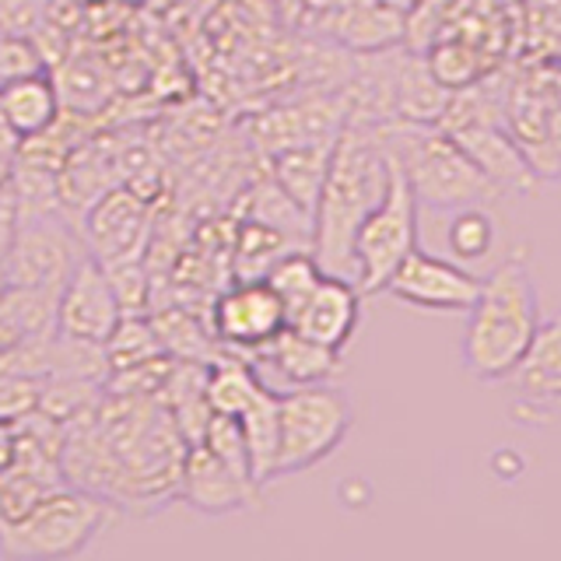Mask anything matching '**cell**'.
Segmentation results:
<instances>
[{
    "mask_svg": "<svg viewBox=\"0 0 561 561\" xmlns=\"http://www.w3.org/2000/svg\"><path fill=\"white\" fill-rule=\"evenodd\" d=\"M390 183V154L373 123H344L312 210L309 250L327 274L355 280V232Z\"/></svg>",
    "mask_w": 561,
    "mask_h": 561,
    "instance_id": "1",
    "label": "cell"
},
{
    "mask_svg": "<svg viewBox=\"0 0 561 561\" xmlns=\"http://www.w3.org/2000/svg\"><path fill=\"white\" fill-rule=\"evenodd\" d=\"M463 316V373L478 382H502L519 365L540 327V295L530 263L523 256L502 260L488 277H481L478 302Z\"/></svg>",
    "mask_w": 561,
    "mask_h": 561,
    "instance_id": "2",
    "label": "cell"
},
{
    "mask_svg": "<svg viewBox=\"0 0 561 561\" xmlns=\"http://www.w3.org/2000/svg\"><path fill=\"white\" fill-rule=\"evenodd\" d=\"M379 140L386 154L408 175L417 207L456 210L470 204L491 207L505 193L478 169V162L438 127V123H379Z\"/></svg>",
    "mask_w": 561,
    "mask_h": 561,
    "instance_id": "3",
    "label": "cell"
},
{
    "mask_svg": "<svg viewBox=\"0 0 561 561\" xmlns=\"http://www.w3.org/2000/svg\"><path fill=\"white\" fill-rule=\"evenodd\" d=\"M116 523V502L75 484L53 488L18 519L0 523V558L57 561L88 551Z\"/></svg>",
    "mask_w": 561,
    "mask_h": 561,
    "instance_id": "4",
    "label": "cell"
},
{
    "mask_svg": "<svg viewBox=\"0 0 561 561\" xmlns=\"http://www.w3.org/2000/svg\"><path fill=\"white\" fill-rule=\"evenodd\" d=\"M438 127L478 162V169L502 193H523L537 186V172L526 162L513 130H508L505 102L495 95L488 78L453 92Z\"/></svg>",
    "mask_w": 561,
    "mask_h": 561,
    "instance_id": "5",
    "label": "cell"
},
{
    "mask_svg": "<svg viewBox=\"0 0 561 561\" xmlns=\"http://www.w3.org/2000/svg\"><path fill=\"white\" fill-rule=\"evenodd\" d=\"M355 425V408L333 382L291 386L277 393V481L320 467L344 446Z\"/></svg>",
    "mask_w": 561,
    "mask_h": 561,
    "instance_id": "6",
    "label": "cell"
},
{
    "mask_svg": "<svg viewBox=\"0 0 561 561\" xmlns=\"http://www.w3.org/2000/svg\"><path fill=\"white\" fill-rule=\"evenodd\" d=\"M421 207L408 183V175L390 158V183H386L382 201L368 210L355 232V285L362 295H379L390 274L400 267L417 236H421Z\"/></svg>",
    "mask_w": 561,
    "mask_h": 561,
    "instance_id": "7",
    "label": "cell"
},
{
    "mask_svg": "<svg viewBox=\"0 0 561 561\" xmlns=\"http://www.w3.org/2000/svg\"><path fill=\"white\" fill-rule=\"evenodd\" d=\"M84 256V239L70 225L64 207L22 210L11 250L0 260V277L11 288H39L60 295L64 280Z\"/></svg>",
    "mask_w": 561,
    "mask_h": 561,
    "instance_id": "8",
    "label": "cell"
},
{
    "mask_svg": "<svg viewBox=\"0 0 561 561\" xmlns=\"http://www.w3.org/2000/svg\"><path fill=\"white\" fill-rule=\"evenodd\" d=\"M288 327V312L263 277H239L228 285L210 309V333L232 355L253 358Z\"/></svg>",
    "mask_w": 561,
    "mask_h": 561,
    "instance_id": "9",
    "label": "cell"
},
{
    "mask_svg": "<svg viewBox=\"0 0 561 561\" xmlns=\"http://www.w3.org/2000/svg\"><path fill=\"white\" fill-rule=\"evenodd\" d=\"M508 408L523 425H548L561 417V309L543 320L519 365L502 379Z\"/></svg>",
    "mask_w": 561,
    "mask_h": 561,
    "instance_id": "10",
    "label": "cell"
},
{
    "mask_svg": "<svg viewBox=\"0 0 561 561\" xmlns=\"http://www.w3.org/2000/svg\"><path fill=\"white\" fill-rule=\"evenodd\" d=\"M382 291L421 312H467L478 302L481 277L470 274L463 263L414 245L390 274Z\"/></svg>",
    "mask_w": 561,
    "mask_h": 561,
    "instance_id": "11",
    "label": "cell"
},
{
    "mask_svg": "<svg viewBox=\"0 0 561 561\" xmlns=\"http://www.w3.org/2000/svg\"><path fill=\"white\" fill-rule=\"evenodd\" d=\"M123 320V309L116 302V291L110 285V274L95 260L84 256L70 277L64 280V288L57 295V330L67 333L75 341L102 344L113 337V330Z\"/></svg>",
    "mask_w": 561,
    "mask_h": 561,
    "instance_id": "12",
    "label": "cell"
},
{
    "mask_svg": "<svg viewBox=\"0 0 561 561\" xmlns=\"http://www.w3.org/2000/svg\"><path fill=\"white\" fill-rule=\"evenodd\" d=\"M175 499H183L201 516H232L256 505L260 488L236 473L225 460H218L204 443H190L180 481H175Z\"/></svg>",
    "mask_w": 561,
    "mask_h": 561,
    "instance_id": "13",
    "label": "cell"
},
{
    "mask_svg": "<svg viewBox=\"0 0 561 561\" xmlns=\"http://www.w3.org/2000/svg\"><path fill=\"white\" fill-rule=\"evenodd\" d=\"M145 232H148V204L134 190H105L84 210L81 239L88 256H95L99 263L140 253Z\"/></svg>",
    "mask_w": 561,
    "mask_h": 561,
    "instance_id": "14",
    "label": "cell"
},
{
    "mask_svg": "<svg viewBox=\"0 0 561 561\" xmlns=\"http://www.w3.org/2000/svg\"><path fill=\"white\" fill-rule=\"evenodd\" d=\"M362 298L365 295L358 291L355 280H347L341 274H323L316 280V288L306 295V302L291 312L288 327L333 351H344L358 333Z\"/></svg>",
    "mask_w": 561,
    "mask_h": 561,
    "instance_id": "15",
    "label": "cell"
},
{
    "mask_svg": "<svg viewBox=\"0 0 561 561\" xmlns=\"http://www.w3.org/2000/svg\"><path fill=\"white\" fill-rule=\"evenodd\" d=\"M341 355L320 341L306 337L295 327H285L271 344H263L250 362L271 365V373L288 386H316V382H333L341 376Z\"/></svg>",
    "mask_w": 561,
    "mask_h": 561,
    "instance_id": "16",
    "label": "cell"
},
{
    "mask_svg": "<svg viewBox=\"0 0 561 561\" xmlns=\"http://www.w3.org/2000/svg\"><path fill=\"white\" fill-rule=\"evenodd\" d=\"M60 88L46 75V67L0 84V113H4V123L18 145L46 134L60 119Z\"/></svg>",
    "mask_w": 561,
    "mask_h": 561,
    "instance_id": "17",
    "label": "cell"
},
{
    "mask_svg": "<svg viewBox=\"0 0 561 561\" xmlns=\"http://www.w3.org/2000/svg\"><path fill=\"white\" fill-rule=\"evenodd\" d=\"M453 92L435 81L425 57L417 49H397V78H393V113L408 123H438L446 113Z\"/></svg>",
    "mask_w": 561,
    "mask_h": 561,
    "instance_id": "18",
    "label": "cell"
},
{
    "mask_svg": "<svg viewBox=\"0 0 561 561\" xmlns=\"http://www.w3.org/2000/svg\"><path fill=\"white\" fill-rule=\"evenodd\" d=\"M239 428H242V443L245 456H250V470H253V484L263 491L271 481H277V390L263 386L256 400L239 414Z\"/></svg>",
    "mask_w": 561,
    "mask_h": 561,
    "instance_id": "19",
    "label": "cell"
},
{
    "mask_svg": "<svg viewBox=\"0 0 561 561\" xmlns=\"http://www.w3.org/2000/svg\"><path fill=\"white\" fill-rule=\"evenodd\" d=\"M330 151L333 145H295V148L271 154V165H274L271 180L285 190L298 207L309 210V215L316 210V201H320Z\"/></svg>",
    "mask_w": 561,
    "mask_h": 561,
    "instance_id": "20",
    "label": "cell"
},
{
    "mask_svg": "<svg viewBox=\"0 0 561 561\" xmlns=\"http://www.w3.org/2000/svg\"><path fill=\"white\" fill-rule=\"evenodd\" d=\"M260 373L250 358L242 355H228L207 365V379H204V393H207V408L210 414H232L239 417L250 403L256 400V393L263 390Z\"/></svg>",
    "mask_w": 561,
    "mask_h": 561,
    "instance_id": "21",
    "label": "cell"
},
{
    "mask_svg": "<svg viewBox=\"0 0 561 561\" xmlns=\"http://www.w3.org/2000/svg\"><path fill=\"white\" fill-rule=\"evenodd\" d=\"M449 225H446V253L456 263H481L491 256L499 242V228L491 210L484 204H470V207H456L446 210Z\"/></svg>",
    "mask_w": 561,
    "mask_h": 561,
    "instance_id": "22",
    "label": "cell"
},
{
    "mask_svg": "<svg viewBox=\"0 0 561 561\" xmlns=\"http://www.w3.org/2000/svg\"><path fill=\"white\" fill-rule=\"evenodd\" d=\"M151 327L158 333V341H162L165 355H175L180 362H193V365L218 362V347L221 344L215 341V333L204 330L190 312H183V309H165V312L154 316Z\"/></svg>",
    "mask_w": 561,
    "mask_h": 561,
    "instance_id": "23",
    "label": "cell"
},
{
    "mask_svg": "<svg viewBox=\"0 0 561 561\" xmlns=\"http://www.w3.org/2000/svg\"><path fill=\"white\" fill-rule=\"evenodd\" d=\"M298 245L302 242H295L291 236L280 232V228H274L267 221H256V218H245L239 228V239H236V271H239V277H263L280 256L288 250H298Z\"/></svg>",
    "mask_w": 561,
    "mask_h": 561,
    "instance_id": "24",
    "label": "cell"
},
{
    "mask_svg": "<svg viewBox=\"0 0 561 561\" xmlns=\"http://www.w3.org/2000/svg\"><path fill=\"white\" fill-rule=\"evenodd\" d=\"M327 271L320 267V260L312 256V250H306V245H298V250H288L285 256H280L274 267L263 274V280L274 288V295L280 298V306H285L288 320L291 312L306 302V295L316 288V280H320Z\"/></svg>",
    "mask_w": 561,
    "mask_h": 561,
    "instance_id": "25",
    "label": "cell"
},
{
    "mask_svg": "<svg viewBox=\"0 0 561 561\" xmlns=\"http://www.w3.org/2000/svg\"><path fill=\"white\" fill-rule=\"evenodd\" d=\"M154 358H165V347L158 341V333L151 320L140 316H123L119 327L113 330V337L105 341V362H110V373H123V368L145 365Z\"/></svg>",
    "mask_w": 561,
    "mask_h": 561,
    "instance_id": "26",
    "label": "cell"
},
{
    "mask_svg": "<svg viewBox=\"0 0 561 561\" xmlns=\"http://www.w3.org/2000/svg\"><path fill=\"white\" fill-rule=\"evenodd\" d=\"M105 274H110V285L116 291V302L123 309V316H140L148 306V274H145V263H140L137 253L130 256H119L102 263Z\"/></svg>",
    "mask_w": 561,
    "mask_h": 561,
    "instance_id": "27",
    "label": "cell"
},
{
    "mask_svg": "<svg viewBox=\"0 0 561 561\" xmlns=\"http://www.w3.org/2000/svg\"><path fill=\"white\" fill-rule=\"evenodd\" d=\"M46 60L35 39L28 35H14V32H0V84L14 81L22 75H32V70H43Z\"/></svg>",
    "mask_w": 561,
    "mask_h": 561,
    "instance_id": "28",
    "label": "cell"
},
{
    "mask_svg": "<svg viewBox=\"0 0 561 561\" xmlns=\"http://www.w3.org/2000/svg\"><path fill=\"white\" fill-rule=\"evenodd\" d=\"M49 22V0H0V28L14 35H35Z\"/></svg>",
    "mask_w": 561,
    "mask_h": 561,
    "instance_id": "29",
    "label": "cell"
},
{
    "mask_svg": "<svg viewBox=\"0 0 561 561\" xmlns=\"http://www.w3.org/2000/svg\"><path fill=\"white\" fill-rule=\"evenodd\" d=\"M18 221H22V201H18L14 186H0V260L8 256L14 232H18Z\"/></svg>",
    "mask_w": 561,
    "mask_h": 561,
    "instance_id": "30",
    "label": "cell"
},
{
    "mask_svg": "<svg viewBox=\"0 0 561 561\" xmlns=\"http://www.w3.org/2000/svg\"><path fill=\"white\" fill-rule=\"evenodd\" d=\"M14 443H18V435H14V421H4V417H0V467H8V463H11Z\"/></svg>",
    "mask_w": 561,
    "mask_h": 561,
    "instance_id": "31",
    "label": "cell"
},
{
    "mask_svg": "<svg viewBox=\"0 0 561 561\" xmlns=\"http://www.w3.org/2000/svg\"><path fill=\"white\" fill-rule=\"evenodd\" d=\"M14 148H18V140H14V134L8 130L4 113H0V151H4V154H14Z\"/></svg>",
    "mask_w": 561,
    "mask_h": 561,
    "instance_id": "32",
    "label": "cell"
},
{
    "mask_svg": "<svg viewBox=\"0 0 561 561\" xmlns=\"http://www.w3.org/2000/svg\"><path fill=\"white\" fill-rule=\"evenodd\" d=\"M11 169H14V154H4L0 151V186L11 183Z\"/></svg>",
    "mask_w": 561,
    "mask_h": 561,
    "instance_id": "33",
    "label": "cell"
},
{
    "mask_svg": "<svg viewBox=\"0 0 561 561\" xmlns=\"http://www.w3.org/2000/svg\"><path fill=\"white\" fill-rule=\"evenodd\" d=\"M382 4H390V8H397L400 14H411L414 8H421L425 0H382Z\"/></svg>",
    "mask_w": 561,
    "mask_h": 561,
    "instance_id": "34",
    "label": "cell"
},
{
    "mask_svg": "<svg viewBox=\"0 0 561 561\" xmlns=\"http://www.w3.org/2000/svg\"><path fill=\"white\" fill-rule=\"evenodd\" d=\"M113 4H145V0H113Z\"/></svg>",
    "mask_w": 561,
    "mask_h": 561,
    "instance_id": "35",
    "label": "cell"
},
{
    "mask_svg": "<svg viewBox=\"0 0 561 561\" xmlns=\"http://www.w3.org/2000/svg\"><path fill=\"white\" fill-rule=\"evenodd\" d=\"M0 32H4V28H0Z\"/></svg>",
    "mask_w": 561,
    "mask_h": 561,
    "instance_id": "36",
    "label": "cell"
}]
</instances>
